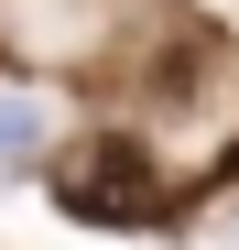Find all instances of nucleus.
Masks as SVG:
<instances>
[{
  "label": "nucleus",
  "instance_id": "obj_1",
  "mask_svg": "<svg viewBox=\"0 0 239 250\" xmlns=\"http://www.w3.org/2000/svg\"><path fill=\"white\" fill-rule=\"evenodd\" d=\"M55 196L76 207L87 229H131V218H152V152L141 142H76L65 163H55Z\"/></svg>",
  "mask_w": 239,
  "mask_h": 250
},
{
  "label": "nucleus",
  "instance_id": "obj_2",
  "mask_svg": "<svg viewBox=\"0 0 239 250\" xmlns=\"http://www.w3.org/2000/svg\"><path fill=\"white\" fill-rule=\"evenodd\" d=\"M44 131H55L44 98H33V87H0V163H33V152H44Z\"/></svg>",
  "mask_w": 239,
  "mask_h": 250
}]
</instances>
